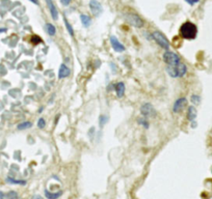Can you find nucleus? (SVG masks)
Returning <instances> with one entry per match:
<instances>
[{"label": "nucleus", "mask_w": 212, "mask_h": 199, "mask_svg": "<svg viewBox=\"0 0 212 199\" xmlns=\"http://www.w3.org/2000/svg\"><path fill=\"white\" fill-rule=\"evenodd\" d=\"M107 121H108V119H107V116L101 115V116H100V118H99L100 126H101V127H103V126H104V123H107Z\"/></svg>", "instance_id": "b1692460"}, {"label": "nucleus", "mask_w": 212, "mask_h": 199, "mask_svg": "<svg viewBox=\"0 0 212 199\" xmlns=\"http://www.w3.org/2000/svg\"><path fill=\"white\" fill-rule=\"evenodd\" d=\"M186 106H187V98H180L175 102L174 106H173V111H174L175 113H179V112H182L185 109Z\"/></svg>", "instance_id": "423d86ee"}, {"label": "nucleus", "mask_w": 212, "mask_h": 199, "mask_svg": "<svg viewBox=\"0 0 212 199\" xmlns=\"http://www.w3.org/2000/svg\"><path fill=\"white\" fill-rule=\"evenodd\" d=\"M62 191H59V192H57V193H51L47 190L45 191V196H46V198H48V199H57L62 196Z\"/></svg>", "instance_id": "4468645a"}, {"label": "nucleus", "mask_w": 212, "mask_h": 199, "mask_svg": "<svg viewBox=\"0 0 212 199\" xmlns=\"http://www.w3.org/2000/svg\"><path fill=\"white\" fill-rule=\"evenodd\" d=\"M125 19L127 20V22H128L129 24L136 27V28H140V27L144 26V21H143V19L134 13L125 14Z\"/></svg>", "instance_id": "7ed1b4c3"}, {"label": "nucleus", "mask_w": 212, "mask_h": 199, "mask_svg": "<svg viewBox=\"0 0 212 199\" xmlns=\"http://www.w3.org/2000/svg\"><path fill=\"white\" fill-rule=\"evenodd\" d=\"M190 101L193 105H199L200 102H201V96H198V94H192L191 98H190Z\"/></svg>", "instance_id": "6ab92c4d"}, {"label": "nucleus", "mask_w": 212, "mask_h": 199, "mask_svg": "<svg viewBox=\"0 0 212 199\" xmlns=\"http://www.w3.org/2000/svg\"><path fill=\"white\" fill-rule=\"evenodd\" d=\"M163 61L168 64V66H177L181 63V59L175 52L168 50L163 54Z\"/></svg>", "instance_id": "f03ea898"}, {"label": "nucleus", "mask_w": 212, "mask_h": 199, "mask_svg": "<svg viewBox=\"0 0 212 199\" xmlns=\"http://www.w3.org/2000/svg\"><path fill=\"white\" fill-rule=\"evenodd\" d=\"M64 25H66V27H67V30H68L69 33H70V35H71V36H74V30H73V27H72V25L69 23V21L66 19V18L64 19Z\"/></svg>", "instance_id": "a211bd4d"}, {"label": "nucleus", "mask_w": 212, "mask_h": 199, "mask_svg": "<svg viewBox=\"0 0 212 199\" xmlns=\"http://www.w3.org/2000/svg\"><path fill=\"white\" fill-rule=\"evenodd\" d=\"M197 109L193 107V106H190L189 108H188L187 110V118L189 121H193L194 119H196V117H197Z\"/></svg>", "instance_id": "f8f14e48"}, {"label": "nucleus", "mask_w": 212, "mask_h": 199, "mask_svg": "<svg viewBox=\"0 0 212 199\" xmlns=\"http://www.w3.org/2000/svg\"><path fill=\"white\" fill-rule=\"evenodd\" d=\"M115 89L117 98H123L124 94H125V84L123 82H119L115 85Z\"/></svg>", "instance_id": "9b49d317"}, {"label": "nucleus", "mask_w": 212, "mask_h": 199, "mask_svg": "<svg viewBox=\"0 0 212 199\" xmlns=\"http://www.w3.org/2000/svg\"><path fill=\"white\" fill-rule=\"evenodd\" d=\"M88 5H90V9H91L92 14H93L95 17L99 16L100 14L102 13V11H103L101 3H100L99 1H97V0H91Z\"/></svg>", "instance_id": "0eeeda50"}, {"label": "nucleus", "mask_w": 212, "mask_h": 199, "mask_svg": "<svg viewBox=\"0 0 212 199\" xmlns=\"http://www.w3.org/2000/svg\"><path fill=\"white\" fill-rule=\"evenodd\" d=\"M140 113L144 117L149 118V117H153V116L156 115V110H155V108L153 107L152 104L145 103L144 105L140 107Z\"/></svg>", "instance_id": "39448f33"}, {"label": "nucleus", "mask_w": 212, "mask_h": 199, "mask_svg": "<svg viewBox=\"0 0 212 199\" xmlns=\"http://www.w3.org/2000/svg\"><path fill=\"white\" fill-rule=\"evenodd\" d=\"M31 127H32V123H31L30 121H24V123H19L18 127H17V129L19 130V131H22V130H27Z\"/></svg>", "instance_id": "f3484780"}, {"label": "nucleus", "mask_w": 212, "mask_h": 199, "mask_svg": "<svg viewBox=\"0 0 212 199\" xmlns=\"http://www.w3.org/2000/svg\"><path fill=\"white\" fill-rule=\"evenodd\" d=\"M6 182L7 183H11V184H16V185H25V184H26V182H25V180H14V178H11V177H7Z\"/></svg>", "instance_id": "aec40b11"}, {"label": "nucleus", "mask_w": 212, "mask_h": 199, "mask_svg": "<svg viewBox=\"0 0 212 199\" xmlns=\"http://www.w3.org/2000/svg\"><path fill=\"white\" fill-rule=\"evenodd\" d=\"M138 123L143 125L145 128H146V129H148V128H149L148 118H146V117H141V118H139V119H138Z\"/></svg>", "instance_id": "412c9836"}, {"label": "nucleus", "mask_w": 212, "mask_h": 199, "mask_svg": "<svg viewBox=\"0 0 212 199\" xmlns=\"http://www.w3.org/2000/svg\"><path fill=\"white\" fill-rule=\"evenodd\" d=\"M185 1H186L187 3H189L190 5H193L194 3H198V2H199L200 0H185Z\"/></svg>", "instance_id": "a878e982"}, {"label": "nucleus", "mask_w": 212, "mask_h": 199, "mask_svg": "<svg viewBox=\"0 0 212 199\" xmlns=\"http://www.w3.org/2000/svg\"><path fill=\"white\" fill-rule=\"evenodd\" d=\"M198 33L197 26L191 22H185L180 27V34L183 39H196Z\"/></svg>", "instance_id": "f257e3e1"}, {"label": "nucleus", "mask_w": 212, "mask_h": 199, "mask_svg": "<svg viewBox=\"0 0 212 199\" xmlns=\"http://www.w3.org/2000/svg\"><path fill=\"white\" fill-rule=\"evenodd\" d=\"M80 21H81L82 25H83L84 27H88L90 25H91V23H92L91 18L88 17V16H86V15H81V16H80Z\"/></svg>", "instance_id": "dca6fc26"}, {"label": "nucleus", "mask_w": 212, "mask_h": 199, "mask_svg": "<svg viewBox=\"0 0 212 199\" xmlns=\"http://www.w3.org/2000/svg\"><path fill=\"white\" fill-rule=\"evenodd\" d=\"M38 127L39 129H44L46 127V121H45L44 118H40L38 121Z\"/></svg>", "instance_id": "5701e85b"}, {"label": "nucleus", "mask_w": 212, "mask_h": 199, "mask_svg": "<svg viewBox=\"0 0 212 199\" xmlns=\"http://www.w3.org/2000/svg\"><path fill=\"white\" fill-rule=\"evenodd\" d=\"M46 31L48 32V34L50 35V36H54L56 33V28L55 26L53 24H51V23H47L46 24Z\"/></svg>", "instance_id": "2eb2a0df"}, {"label": "nucleus", "mask_w": 212, "mask_h": 199, "mask_svg": "<svg viewBox=\"0 0 212 199\" xmlns=\"http://www.w3.org/2000/svg\"><path fill=\"white\" fill-rule=\"evenodd\" d=\"M71 1H72V0H60V2H62V5H64V6H68V5L71 3Z\"/></svg>", "instance_id": "393cba45"}, {"label": "nucleus", "mask_w": 212, "mask_h": 199, "mask_svg": "<svg viewBox=\"0 0 212 199\" xmlns=\"http://www.w3.org/2000/svg\"><path fill=\"white\" fill-rule=\"evenodd\" d=\"M45 1H46V3H47V6H48V9H49V11H50L52 19L56 21V20L58 19V11H57V9H56V6L54 5L52 0H45Z\"/></svg>", "instance_id": "1a4fd4ad"}, {"label": "nucleus", "mask_w": 212, "mask_h": 199, "mask_svg": "<svg viewBox=\"0 0 212 199\" xmlns=\"http://www.w3.org/2000/svg\"><path fill=\"white\" fill-rule=\"evenodd\" d=\"M71 74V71L68 66H66L64 63H62V66H59V71H58V78L59 79H64L69 77Z\"/></svg>", "instance_id": "9d476101"}, {"label": "nucleus", "mask_w": 212, "mask_h": 199, "mask_svg": "<svg viewBox=\"0 0 212 199\" xmlns=\"http://www.w3.org/2000/svg\"><path fill=\"white\" fill-rule=\"evenodd\" d=\"M5 196H6L7 199H19V197H18V194L16 192H14V191H11L9 193H7Z\"/></svg>", "instance_id": "4be33fe9"}, {"label": "nucleus", "mask_w": 212, "mask_h": 199, "mask_svg": "<svg viewBox=\"0 0 212 199\" xmlns=\"http://www.w3.org/2000/svg\"><path fill=\"white\" fill-rule=\"evenodd\" d=\"M152 36H153V39L156 41L157 44L161 47V48L165 49V50H168L170 45V42H168V39L164 36L163 33H161L160 31H154V32L152 33Z\"/></svg>", "instance_id": "20e7f679"}, {"label": "nucleus", "mask_w": 212, "mask_h": 199, "mask_svg": "<svg viewBox=\"0 0 212 199\" xmlns=\"http://www.w3.org/2000/svg\"><path fill=\"white\" fill-rule=\"evenodd\" d=\"M187 73V68L184 63H180L179 66H177V74H178V78H181Z\"/></svg>", "instance_id": "ddd939ff"}, {"label": "nucleus", "mask_w": 212, "mask_h": 199, "mask_svg": "<svg viewBox=\"0 0 212 199\" xmlns=\"http://www.w3.org/2000/svg\"><path fill=\"white\" fill-rule=\"evenodd\" d=\"M30 1H31L32 3H34V4H37V5L39 4V1H38V0H30Z\"/></svg>", "instance_id": "bb28decb"}, {"label": "nucleus", "mask_w": 212, "mask_h": 199, "mask_svg": "<svg viewBox=\"0 0 212 199\" xmlns=\"http://www.w3.org/2000/svg\"><path fill=\"white\" fill-rule=\"evenodd\" d=\"M110 44H111L112 49L115 51V52L122 53V52L125 51V47H124V45L121 44V42H120L119 39H117V37H115V35L110 36Z\"/></svg>", "instance_id": "6e6552de"}]
</instances>
